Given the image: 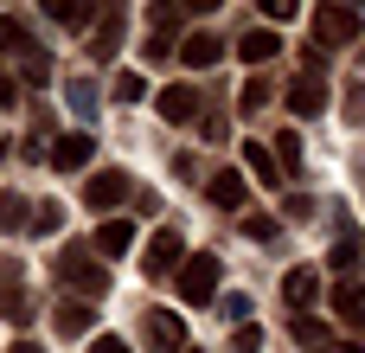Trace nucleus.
<instances>
[{
	"instance_id": "obj_8",
	"label": "nucleus",
	"mask_w": 365,
	"mask_h": 353,
	"mask_svg": "<svg viewBox=\"0 0 365 353\" xmlns=\"http://www.w3.org/2000/svg\"><path fill=\"white\" fill-rule=\"evenodd\" d=\"M205 193H212V206H225V212H237V206H250V180H244L237 167H218V174L205 180Z\"/></svg>"
},
{
	"instance_id": "obj_12",
	"label": "nucleus",
	"mask_w": 365,
	"mask_h": 353,
	"mask_svg": "<svg viewBox=\"0 0 365 353\" xmlns=\"http://www.w3.org/2000/svg\"><path fill=\"white\" fill-rule=\"evenodd\" d=\"M115 45H122V6H103L96 32H90V58H115Z\"/></svg>"
},
{
	"instance_id": "obj_21",
	"label": "nucleus",
	"mask_w": 365,
	"mask_h": 353,
	"mask_svg": "<svg viewBox=\"0 0 365 353\" xmlns=\"http://www.w3.org/2000/svg\"><path fill=\"white\" fill-rule=\"evenodd\" d=\"M51 19H58V26H90V19H103V13H96L90 0H51Z\"/></svg>"
},
{
	"instance_id": "obj_2",
	"label": "nucleus",
	"mask_w": 365,
	"mask_h": 353,
	"mask_svg": "<svg viewBox=\"0 0 365 353\" xmlns=\"http://www.w3.org/2000/svg\"><path fill=\"white\" fill-rule=\"evenodd\" d=\"M365 32L359 6H314V45L321 51H334V45H353Z\"/></svg>"
},
{
	"instance_id": "obj_26",
	"label": "nucleus",
	"mask_w": 365,
	"mask_h": 353,
	"mask_svg": "<svg viewBox=\"0 0 365 353\" xmlns=\"http://www.w3.org/2000/svg\"><path fill=\"white\" fill-rule=\"evenodd\" d=\"M26 219H32V212H26V199H19V193H0V232H19Z\"/></svg>"
},
{
	"instance_id": "obj_15",
	"label": "nucleus",
	"mask_w": 365,
	"mask_h": 353,
	"mask_svg": "<svg viewBox=\"0 0 365 353\" xmlns=\"http://www.w3.org/2000/svg\"><path fill=\"white\" fill-rule=\"evenodd\" d=\"M237 154H244V167H250L263 187H276V180H282V161H276V148H263V141H244Z\"/></svg>"
},
{
	"instance_id": "obj_10",
	"label": "nucleus",
	"mask_w": 365,
	"mask_h": 353,
	"mask_svg": "<svg viewBox=\"0 0 365 353\" xmlns=\"http://www.w3.org/2000/svg\"><path fill=\"white\" fill-rule=\"evenodd\" d=\"M180 244H186L180 232H154V238H148V251H141V270H148V277H167V270H173V257H180Z\"/></svg>"
},
{
	"instance_id": "obj_30",
	"label": "nucleus",
	"mask_w": 365,
	"mask_h": 353,
	"mask_svg": "<svg viewBox=\"0 0 365 353\" xmlns=\"http://www.w3.org/2000/svg\"><path fill=\"white\" fill-rule=\"evenodd\" d=\"M64 96H71V103H77L83 116L96 109V84H90V77H71V84H64Z\"/></svg>"
},
{
	"instance_id": "obj_20",
	"label": "nucleus",
	"mask_w": 365,
	"mask_h": 353,
	"mask_svg": "<svg viewBox=\"0 0 365 353\" xmlns=\"http://www.w3.org/2000/svg\"><path fill=\"white\" fill-rule=\"evenodd\" d=\"M295 341H302L308 353H334V334H327V322H314V315H302V322H295Z\"/></svg>"
},
{
	"instance_id": "obj_1",
	"label": "nucleus",
	"mask_w": 365,
	"mask_h": 353,
	"mask_svg": "<svg viewBox=\"0 0 365 353\" xmlns=\"http://www.w3.org/2000/svg\"><path fill=\"white\" fill-rule=\"evenodd\" d=\"M58 277L71 283V296H77V302H83V296L96 302V296L109 289V270H103V264H96V257H90L83 244H71V251H58Z\"/></svg>"
},
{
	"instance_id": "obj_37",
	"label": "nucleus",
	"mask_w": 365,
	"mask_h": 353,
	"mask_svg": "<svg viewBox=\"0 0 365 353\" xmlns=\"http://www.w3.org/2000/svg\"><path fill=\"white\" fill-rule=\"evenodd\" d=\"M334 353H365V347H353V341H334Z\"/></svg>"
},
{
	"instance_id": "obj_24",
	"label": "nucleus",
	"mask_w": 365,
	"mask_h": 353,
	"mask_svg": "<svg viewBox=\"0 0 365 353\" xmlns=\"http://www.w3.org/2000/svg\"><path fill=\"white\" fill-rule=\"evenodd\" d=\"M359 238H353V232H346V225H340V238H334V257H327V264H334V270H340V283H346V270H353V264H359Z\"/></svg>"
},
{
	"instance_id": "obj_22",
	"label": "nucleus",
	"mask_w": 365,
	"mask_h": 353,
	"mask_svg": "<svg viewBox=\"0 0 365 353\" xmlns=\"http://www.w3.org/2000/svg\"><path fill=\"white\" fill-rule=\"evenodd\" d=\"M26 225H32V238H51V232H58V225H64V206H58V199H38V206H32V219H26Z\"/></svg>"
},
{
	"instance_id": "obj_4",
	"label": "nucleus",
	"mask_w": 365,
	"mask_h": 353,
	"mask_svg": "<svg viewBox=\"0 0 365 353\" xmlns=\"http://www.w3.org/2000/svg\"><path fill=\"white\" fill-rule=\"evenodd\" d=\"M141 334H148V347H154V353H186V328H180L173 309H148Z\"/></svg>"
},
{
	"instance_id": "obj_25",
	"label": "nucleus",
	"mask_w": 365,
	"mask_h": 353,
	"mask_svg": "<svg viewBox=\"0 0 365 353\" xmlns=\"http://www.w3.org/2000/svg\"><path fill=\"white\" fill-rule=\"evenodd\" d=\"M109 90H115V103H148V77L141 71H115Z\"/></svg>"
},
{
	"instance_id": "obj_16",
	"label": "nucleus",
	"mask_w": 365,
	"mask_h": 353,
	"mask_svg": "<svg viewBox=\"0 0 365 353\" xmlns=\"http://www.w3.org/2000/svg\"><path fill=\"white\" fill-rule=\"evenodd\" d=\"M314 296H321V277L314 270H289L282 277V302L289 309H314Z\"/></svg>"
},
{
	"instance_id": "obj_18",
	"label": "nucleus",
	"mask_w": 365,
	"mask_h": 353,
	"mask_svg": "<svg viewBox=\"0 0 365 353\" xmlns=\"http://www.w3.org/2000/svg\"><path fill=\"white\" fill-rule=\"evenodd\" d=\"M51 322H58V334H64V341H77V334H83V328H90V322H96V309H83V302H77V296H64V302H58V315H51Z\"/></svg>"
},
{
	"instance_id": "obj_11",
	"label": "nucleus",
	"mask_w": 365,
	"mask_h": 353,
	"mask_svg": "<svg viewBox=\"0 0 365 353\" xmlns=\"http://www.w3.org/2000/svg\"><path fill=\"white\" fill-rule=\"evenodd\" d=\"M334 309H340V322H346L353 334H365V283H353V277H346V283L334 289Z\"/></svg>"
},
{
	"instance_id": "obj_9",
	"label": "nucleus",
	"mask_w": 365,
	"mask_h": 353,
	"mask_svg": "<svg viewBox=\"0 0 365 353\" xmlns=\"http://www.w3.org/2000/svg\"><path fill=\"white\" fill-rule=\"evenodd\" d=\"M289 109H295V116H321V109H327V90H321V71H302V77L289 84Z\"/></svg>"
},
{
	"instance_id": "obj_28",
	"label": "nucleus",
	"mask_w": 365,
	"mask_h": 353,
	"mask_svg": "<svg viewBox=\"0 0 365 353\" xmlns=\"http://www.w3.org/2000/svg\"><path fill=\"white\" fill-rule=\"evenodd\" d=\"M276 161H282L289 174L302 167V135H295V129H282V135H276Z\"/></svg>"
},
{
	"instance_id": "obj_29",
	"label": "nucleus",
	"mask_w": 365,
	"mask_h": 353,
	"mask_svg": "<svg viewBox=\"0 0 365 353\" xmlns=\"http://www.w3.org/2000/svg\"><path fill=\"white\" fill-rule=\"evenodd\" d=\"M231 353H263V328H257V322L231 328Z\"/></svg>"
},
{
	"instance_id": "obj_17",
	"label": "nucleus",
	"mask_w": 365,
	"mask_h": 353,
	"mask_svg": "<svg viewBox=\"0 0 365 353\" xmlns=\"http://www.w3.org/2000/svg\"><path fill=\"white\" fill-rule=\"evenodd\" d=\"M128 244H135V225H128V219H103V225H96V251H103V257H122Z\"/></svg>"
},
{
	"instance_id": "obj_27",
	"label": "nucleus",
	"mask_w": 365,
	"mask_h": 353,
	"mask_svg": "<svg viewBox=\"0 0 365 353\" xmlns=\"http://www.w3.org/2000/svg\"><path fill=\"white\" fill-rule=\"evenodd\" d=\"M237 109H244V116L269 109V84H263V77H250V84H244V96H237Z\"/></svg>"
},
{
	"instance_id": "obj_32",
	"label": "nucleus",
	"mask_w": 365,
	"mask_h": 353,
	"mask_svg": "<svg viewBox=\"0 0 365 353\" xmlns=\"http://www.w3.org/2000/svg\"><path fill=\"white\" fill-rule=\"evenodd\" d=\"M19 64H26L32 84H51V58H45V51H32V58H19Z\"/></svg>"
},
{
	"instance_id": "obj_35",
	"label": "nucleus",
	"mask_w": 365,
	"mask_h": 353,
	"mask_svg": "<svg viewBox=\"0 0 365 353\" xmlns=\"http://www.w3.org/2000/svg\"><path fill=\"white\" fill-rule=\"evenodd\" d=\"M90 353H128V347H122L115 334H103V341H96V347H90Z\"/></svg>"
},
{
	"instance_id": "obj_3",
	"label": "nucleus",
	"mask_w": 365,
	"mask_h": 353,
	"mask_svg": "<svg viewBox=\"0 0 365 353\" xmlns=\"http://www.w3.org/2000/svg\"><path fill=\"white\" fill-rule=\"evenodd\" d=\"M180 296H186V309H205L212 296H218V257H186L180 264Z\"/></svg>"
},
{
	"instance_id": "obj_14",
	"label": "nucleus",
	"mask_w": 365,
	"mask_h": 353,
	"mask_svg": "<svg viewBox=\"0 0 365 353\" xmlns=\"http://www.w3.org/2000/svg\"><path fill=\"white\" fill-rule=\"evenodd\" d=\"M276 51H282V39H276L269 26H250V32L237 39V58H244V64H269Z\"/></svg>"
},
{
	"instance_id": "obj_34",
	"label": "nucleus",
	"mask_w": 365,
	"mask_h": 353,
	"mask_svg": "<svg viewBox=\"0 0 365 353\" xmlns=\"http://www.w3.org/2000/svg\"><path fill=\"white\" fill-rule=\"evenodd\" d=\"M13 96H19V84L6 77V64H0V109H13Z\"/></svg>"
},
{
	"instance_id": "obj_19",
	"label": "nucleus",
	"mask_w": 365,
	"mask_h": 353,
	"mask_svg": "<svg viewBox=\"0 0 365 353\" xmlns=\"http://www.w3.org/2000/svg\"><path fill=\"white\" fill-rule=\"evenodd\" d=\"M0 315H6V322H26V315H32V302L19 296V270L0 277Z\"/></svg>"
},
{
	"instance_id": "obj_7",
	"label": "nucleus",
	"mask_w": 365,
	"mask_h": 353,
	"mask_svg": "<svg viewBox=\"0 0 365 353\" xmlns=\"http://www.w3.org/2000/svg\"><path fill=\"white\" fill-rule=\"evenodd\" d=\"M90 154H96V141H90V129H77V135H58L45 161H51L58 174H83V161H90Z\"/></svg>"
},
{
	"instance_id": "obj_38",
	"label": "nucleus",
	"mask_w": 365,
	"mask_h": 353,
	"mask_svg": "<svg viewBox=\"0 0 365 353\" xmlns=\"http://www.w3.org/2000/svg\"><path fill=\"white\" fill-rule=\"evenodd\" d=\"M186 353H199V347H186Z\"/></svg>"
},
{
	"instance_id": "obj_33",
	"label": "nucleus",
	"mask_w": 365,
	"mask_h": 353,
	"mask_svg": "<svg viewBox=\"0 0 365 353\" xmlns=\"http://www.w3.org/2000/svg\"><path fill=\"white\" fill-rule=\"evenodd\" d=\"M346 122H365V84H346Z\"/></svg>"
},
{
	"instance_id": "obj_31",
	"label": "nucleus",
	"mask_w": 365,
	"mask_h": 353,
	"mask_svg": "<svg viewBox=\"0 0 365 353\" xmlns=\"http://www.w3.org/2000/svg\"><path fill=\"white\" fill-rule=\"evenodd\" d=\"M244 238L269 244V238H276V219H269V212H244Z\"/></svg>"
},
{
	"instance_id": "obj_23",
	"label": "nucleus",
	"mask_w": 365,
	"mask_h": 353,
	"mask_svg": "<svg viewBox=\"0 0 365 353\" xmlns=\"http://www.w3.org/2000/svg\"><path fill=\"white\" fill-rule=\"evenodd\" d=\"M0 51H13V58H32L38 45H32V32H26L19 19H0Z\"/></svg>"
},
{
	"instance_id": "obj_6",
	"label": "nucleus",
	"mask_w": 365,
	"mask_h": 353,
	"mask_svg": "<svg viewBox=\"0 0 365 353\" xmlns=\"http://www.w3.org/2000/svg\"><path fill=\"white\" fill-rule=\"evenodd\" d=\"M154 109H160V122H199V116H205L192 84H167V90L154 96Z\"/></svg>"
},
{
	"instance_id": "obj_5",
	"label": "nucleus",
	"mask_w": 365,
	"mask_h": 353,
	"mask_svg": "<svg viewBox=\"0 0 365 353\" xmlns=\"http://www.w3.org/2000/svg\"><path fill=\"white\" fill-rule=\"evenodd\" d=\"M122 199H128V174L103 167V174L83 180V206H90V212H109V206H122Z\"/></svg>"
},
{
	"instance_id": "obj_36",
	"label": "nucleus",
	"mask_w": 365,
	"mask_h": 353,
	"mask_svg": "<svg viewBox=\"0 0 365 353\" xmlns=\"http://www.w3.org/2000/svg\"><path fill=\"white\" fill-rule=\"evenodd\" d=\"M6 353H45V347H38V341H13Z\"/></svg>"
},
{
	"instance_id": "obj_13",
	"label": "nucleus",
	"mask_w": 365,
	"mask_h": 353,
	"mask_svg": "<svg viewBox=\"0 0 365 353\" xmlns=\"http://www.w3.org/2000/svg\"><path fill=\"white\" fill-rule=\"evenodd\" d=\"M180 58H186L192 71H212V64L225 58V45H218L212 32H186V39H180Z\"/></svg>"
}]
</instances>
